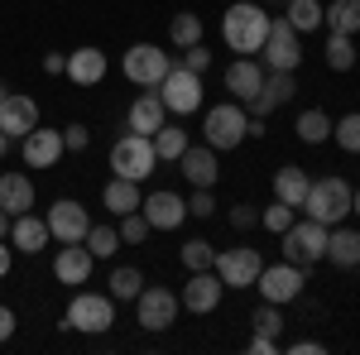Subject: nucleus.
<instances>
[{"label":"nucleus","mask_w":360,"mask_h":355,"mask_svg":"<svg viewBox=\"0 0 360 355\" xmlns=\"http://www.w3.org/2000/svg\"><path fill=\"white\" fill-rule=\"evenodd\" d=\"M221 34H226V44H231L236 53L255 58V53H259V44H264V34H269V15H264L255 0L231 5V10H226V20H221Z\"/></svg>","instance_id":"f257e3e1"},{"label":"nucleus","mask_w":360,"mask_h":355,"mask_svg":"<svg viewBox=\"0 0 360 355\" xmlns=\"http://www.w3.org/2000/svg\"><path fill=\"white\" fill-rule=\"evenodd\" d=\"M351 183L346 178H317L312 188H307V202L303 212L312 221H322V226H336V221H346V212H351Z\"/></svg>","instance_id":"f03ea898"},{"label":"nucleus","mask_w":360,"mask_h":355,"mask_svg":"<svg viewBox=\"0 0 360 355\" xmlns=\"http://www.w3.org/2000/svg\"><path fill=\"white\" fill-rule=\"evenodd\" d=\"M154 164H159V154H154V135H120L111 144V168L115 178H130V183H139V178H149L154 173Z\"/></svg>","instance_id":"7ed1b4c3"},{"label":"nucleus","mask_w":360,"mask_h":355,"mask_svg":"<svg viewBox=\"0 0 360 355\" xmlns=\"http://www.w3.org/2000/svg\"><path fill=\"white\" fill-rule=\"evenodd\" d=\"M283 259L298 264V269H312L317 259H327V226L322 221H293L283 231Z\"/></svg>","instance_id":"20e7f679"},{"label":"nucleus","mask_w":360,"mask_h":355,"mask_svg":"<svg viewBox=\"0 0 360 355\" xmlns=\"http://www.w3.org/2000/svg\"><path fill=\"white\" fill-rule=\"evenodd\" d=\"M259 58H264L269 72H293V67L303 63L298 29L288 25V20H269V34H264V44H259Z\"/></svg>","instance_id":"39448f33"},{"label":"nucleus","mask_w":360,"mask_h":355,"mask_svg":"<svg viewBox=\"0 0 360 355\" xmlns=\"http://www.w3.org/2000/svg\"><path fill=\"white\" fill-rule=\"evenodd\" d=\"M111 322H115V307L106 293H77V298L68 302V317H63V327L86 331V336H101Z\"/></svg>","instance_id":"423d86ee"},{"label":"nucleus","mask_w":360,"mask_h":355,"mask_svg":"<svg viewBox=\"0 0 360 355\" xmlns=\"http://www.w3.org/2000/svg\"><path fill=\"white\" fill-rule=\"evenodd\" d=\"M245 110L236 106V101H221V106L207 110V120H202V130H207V144L212 149H236L240 139H245Z\"/></svg>","instance_id":"0eeeda50"},{"label":"nucleus","mask_w":360,"mask_h":355,"mask_svg":"<svg viewBox=\"0 0 360 355\" xmlns=\"http://www.w3.org/2000/svg\"><path fill=\"white\" fill-rule=\"evenodd\" d=\"M159 96H164V106L173 110V115H193V110L202 106V77L173 63V67H168V77L159 82Z\"/></svg>","instance_id":"6e6552de"},{"label":"nucleus","mask_w":360,"mask_h":355,"mask_svg":"<svg viewBox=\"0 0 360 355\" xmlns=\"http://www.w3.org/2000/svg\"><path fill=\"white\" fill-rule=\"evenodd\" d=\"M120 67H125V77L135 86H154V91H159V82L168 77L173 63H168V53H159L154 44H135V49H125V63H120Z\"/></svg>","instance_id":"1a4fd4ad"},{"label":"nucleus","mask_w":360,"mask_h":355,"mask_svg":"<svg viewBox=\"0 0 360 355\" xmlns=\"http://www.w3.org/2000/svg\"><path fill=\"white\" fill-rule=\"evenodd\" d=\"M303 283H307V269H298V264H274V269H259V278H255V288L264 293V302H293L298 293H303Z\"/></svg>","instance_id":"9d476101"},{"label":"nucleus","mask_w":360,"mask_h":355,"mask_svg":"<svg viewBox=\"0 0 360 355\" xmlns=\"http://www.w3.org/2000/svg\"><path fill=\"white\" fill-rule=\"evenodd\" d=\"M178 307H183V302L173 298L168 288H139L135 317H139V327H144V331H168L173 322H178Z\"/></svg>","instance_id":"9b49d317"},{"label":"nucleus","mask_w":360,"mask_h":355,"mask_svg":"<svg viewBox=\"0 0 360 355\" xmlns=\"http://www.w3.org/2000/svg\"><path fill=\"white\" fill-rule=\"evenodd\" d=\"M44 221H49L53 240H63V245H77V240H86V231H91V217H86V207H82V202H72V197L53 202Z\"/></svg>","instance_id":"f8f14e48"},{"label":"nucleus","mask_w":360,"mask_h":355,"mask_svg":"<svg viewBox=\"0 0 360 355\" xmlns=\"http://www.w3.org/2000/svg\"><path fill=\"white\" fill-rule=\"evenodd\" d=\"M217 278L221 283H231V288H255V278H259V269H264V259L255 254L250 245H240V250H226V254H217Z\"/></svg>","instance_id":"ddd939ff"},{"label":"nucleus","mask_w":360,"mask_h":355,"mask_svg":"<svg viewBox=\"0 0 360 355\" xmlns=\"http://www.w3.org/2000/svg\"><path fill=\"white\" fill-rule=\"evenodd\" d=\"M221 278H217V269H197L193 278H188V288H183V307L188 312H197V317H207V312H217L221 307Z\"/></svg>","instance_id":"4468645a"},{"label":"nucleus","mask_w":360,"mask_h":355,"mask_svg":"<svg viewBox=\"0 0 360 355\" xmlns=\"http://www.w3.org/2000/svg\"><path fill=\"white\" fill-rule=\"evenodd\" d=\"M139 207H144V221H149L154 231H178V226L188 221V202H183L178 192H154V197H144Z\"/></svg>","instance_id":"2eb2a0df"},{"label":"nucleus","mask_w":360,"mask_h":355,"mask_svg":"<svg viewBox=\"0 0 360 355\" xmlns=\"http://www.w3.org/2000/svg\"><path fill=\"white\" fill-rule=\"evenodd\" d=\"M91 264H96V254L77 240V245H63V250H58L53 273H58V283H72V288H77V283H86V278H91Z\"/></svg>","instance_id":"dca6fc26"},{"label":"nucleus","mask_w":360,"mask_h":355,"mask_svg":"<svg viewBox=\"0 0 360 355\" xmlns=\"http://www.w3.org/2000/svg\"><path fill=\"white\" fill-rule=\"evenodd\" d=\"M259 86H264V63H259V58H240V63L226 67V91H231V101H250Z\"/></svg>","instance_id":"f3484780"},{"label":"nucleus","mask_w":360,"mask_h":355,"mask_svg":"<svg viewBox=\"0 0 360 355\" xmlns=\"http://www.w3.org/2000/svg\"><path fill=\"white\" fill-rule=\"evenodd\" d=\"M164 115H168L164 96L149 86V91H139L135 101H130V115H125V120H130V130H135V135H154V130L164 125Z\"/></svg>","instance_id":"a211bd4d"},{"label":"nucleus","mask_w":360,"mask_h":355,"mask_svg":"<svg viewBox=\"0 0 360 355\" xmlns=\"http://www.w3.org/2000/svg\"><path fill=\"white\" fill-rule=\"evenodd\" d=\"M34 125H39V106H34L29 96H5V101H0V130L10 139H25Z\"/></svg>","instance_id":"6ab92c4d"},{"label":"nucleus","mask_w":360,"mask_h":355,"mask_svg":"<svg viewBox=\"0 0 360 355\" xmlns=\"http://www.w3.org/2000/svg\"><path fill=\"white\" fill-rule=\"evenodd\" d=\"M25 159L34 168H53L58 159H63V130H29L25 135Z\"/></svg>","instance_id":"aec40b11"},{"label":"nucleus","mask_w":360,"mask_h":355,"mask_svg":"<svg viewBox=\"0 0 360 355\" xmlns=\"http://www.w3.org/2000/svg\"><path fill=\"white\" fill-rule=\"evenodd\" d=\"M0 212H10V217L34 212V183L25 173H0Z\"/></svg>","instance_id":"412c9836"},{"label":"nucleus","mask_w":360,"mask_h":355,"mask_svg":"<svg viewBox=\"0 0 360 355\" xmlns=\"http://www.w3.org/2000/svg\"><path fill=\"white\" fill-rule=\"evenodd\" d=\"M178 168H183V178L193 183V188H212L217 183V149L207 144V149H183L178 154Z\"/></svg>","instance_id":"4be33fe9"},{"label":"nucleus","mask_w":360,"mask_h":355,"mask_svg":"<svg viewBox=\"0 0 360 355\" xmlns=\"http://www.w3.org/2000/svg\"><path fill=\"white\" fill-rule=\"evenodd\" d=\"M10 240H15V250H25V254H39V250L53 240V231H49V221L25 212V217H15V226H10Z\"/></svg>","instance_id":"5701e85b"},{"label":"nucleus","mask_w":360,"mask_h":355,"mask_svg":"<svg viewBox=\"0 0 360 355\" xmlns=\"http://www.w3.org/2000/svg\"><path fill=\"white\" fill-rule=\"evenodd\" d=\"M68 77L77 86H96L106 77V53H101V49H77V53H68Z\"/></svg>","instance_id":"b1692460"},{"label":"nucleus","mask_w":360,"mask_h":355,"mask_svg":"<svg viewBox=\"0 0 360 355\" xmlns=\"http://www.w3.org/2000/svg\"><path fill=\"white\" fill-rule=\"evenodd\" d=\"M327 259L336 269H360V231H332L327 226Z\"/></svg>","instance_id":"393cba45"},{"label":"nucleus","mask_w":360,"mask_h":355,"mask_svg":"<svg viewBox=\"0 0 360 355\" xmlns=\"http://www.w3.org/2000/svg\"><path fill=\"white\" fill-rule=\"evenodd\" d=\"M307 188H312V178H307L303 168H278V178H274V197L278 202H288V207H293V212H298V207H303L307 202Z\"/></svg>","instance_id":"a878e982"},{"label":"nucleus","mask_w":360,"mask_h":355,"mask_svg":"<svg viewBox=\"0 0 360 355\" xmlns=\"http://www.w3.org/2000/svg\"><path fill=\"white\" fill-rule=\"evenodd\" d=\"M101 202H106L111 217H125V212H135L144 197H139V183H130V178H111L106 192H101Z\"/></svg>","instance_id":"bb28decb"},{"label":"nucleus","mask_w":360,"mask_h":355,"mask_svg":"<svg viewBox=\"0 0 360 355\" xmlns=\"http://www.w3.org/2000/svg\"><path fill=\"white\" fill-rule=\"evenodd\" d=\"M322 25L332 34H356L360 29V0H332V10H322Z\"/></svg>","instance_id":"cd10ccee"},{"label":"nucleus","mask_w":360,"mask_h":355,"mask_svg":"<svg viewBox=\"0 0 360 355\" xmlns=\"http://www.w3.org/2000/svg\"><path fill=\"white\" fill-rule=\"evenodd\" d=\"M283 20L298 29V34H312V29L322 25V5H317V0H288Z\"/></svg>","instance_id":"c85d7f7f"},{"label":"nucleus","mask_w":360,"mask_h":355,"mask_svg":"<svg viewBox=\"0 0 360 355\" xmlns=\"http://www.w3.org/2000/svg\"><path fill=\"white\" fill-rule=\"evenodd\" d=\"M168 39H173L178 49H193V44H202V20H197L193 10L173 15V25H168Z\"/></svg>","instance_id":"c756f323"},{"label":"nucleus","mask_w":360,"mask_h":355,"mask_svg":"<svg viewBox=\"0 0 360 355\" xmlns=\"http://www.w3.org/2000/svg\"><path fill=\"white\" fill-rule=\"evenodd\" d=\"M293 130H298V139H303V144H322V139L332 135V120H327V110H303Z\"/></svg>","instance_id":"7c9ffc66"},{"label":"nucleus","mask_w":360,"mask_h":355,"mask_svg":"<svg viewBox=\"0 0 360 355\" xmlns=\"http://www.w3.org/2000/svg\"><path fill=\"white\" fill-rule=\"evenodd\" d=\"M86 250H91V254H96V259H111L115 250L125 245V240H120V231H115V226H91V231H86V240H82Z\"/></svg>","instance_id":"2f4dec72"},{"label":"nucleus","mask_w":360,"mask_h":355,"mask_svg":"<svg viewBox=\"0 0 360 355\" xmlns=\"http://www.w3.org/2000/svg\"><path fill=\"white\" fill-rule=\"evenodd\" d=\"M327 67H332V72H351V67H356L351 34H332V39H327Z\"/></svg>","instance_id":"473e14b6"},{"label":"nucleus","mask_w":360,"mask_h":355,"mask_svg":"<svg viewBox=\"0 0 360 355\" xmlns=\"http://www.w3.org/2000/svg\"><path fill=\"white\" fill-rule=\"evenodd\" d=\"M178 259H183L188 273H197V269H212V264H217V250L207 245V240H188V245L178 250Z\"/></svg>","instance_id":"72a5a7b5"},{"label":"nucleus","mask_w":360,"mask_h":355,"mask_svg":"<svg viewBox=\"0 0 360 355\" xmlns=\"http://www.w3.org/2000/svg\"><path fill=\"white\" fill-rule=\"evenodd\" d=\"M139 288H144V273H139L135 264H120V269L111 273V293H115V298H130V302H135Z\"/></svg>","instance_id":"f704fd0d"},{"label":"nucleus","mask_w":360,"mask_h":355,"mask_svg":"<svg viewBox=\"0 0 360 355\" xmlns=\"http://www.w3.org/2000/svg\"><path fill=\"white\" fill-rule=\"evenodd\" d=\"M332 135H336V144H341L346 154H360V110L341 115V120L332 125Z\"/></svg>","instance_id":"c9c22d12"},{"label":"nucleus","mask_w":360,"mask_h":355,"mask_svg":"<svg viewBox=\"0 0 360 355\" xmlns=\"http://www.w3.org/2000/svg\"><path fill=\"white\" fill-rule=\"evenodd\" d=\"M183 149H188V135H183V130H168V125L154 130V154H159V159H178Z\"/></svg>","instance_id":"e433bc0d"},{"label":"nucleus","mask_w":360,"mask_h":355,"mask_svg":"<svg viewBox=\"0 0 360 355\" xmlns=\"http://www.w3.org/2000/svg\"><path fill=\"white\" fill-rule=\"evenodd\" d=\"M115 231H120V240H125V245H139V240H149V231H154V226L144 221V212H125Z\"/></svg>","instance_id":"4c0bfd02"},{"label":"nucleus","mask_w":360,"mask_h":355,"mask_svg":"<svg viewBox=\"0 0 360 355\" xmlns=\"http://www.w3.org/2000/svg\"><path fill=\"white\" fill-rule=\"evenodd\" d=\"M250 322H255V331H264V336H274L283 331V317H278V302H259L255 312H250Z\"/></svg>","instance_id":"58836bf2"},{"label":"nucleus","mask_w":360,"mask_h":355,"mask_svg":"<svg viewBox=\"0 0 360 355\" xmlns=\"http://www.w3.org/2000/svg\"><path fill=\"white\" fill-rule=\"evenodd\" d=\"M259 221H264V226H269L274 235H283V231L293 226V207H288V202H278V197H274V207H264V212H259Z\"/></svg>","instance_id":"ea45409f"},{"label":"nucleus","mask_w":360,"mask_h":355,"mask_svg":"<svg viewBox=\"0 0 360 355\" xmlns=\"http://www.w3.org/2000/svg\"><path fill=\"white\" fill-rule=\"evenodd\" d=\"M178 67H188V72H197V77H202V72L212 67V53H207L202 44H193V49H183V63H178Z\"/></svg>","instance_id":"a19ab883"},{"label":"nucleus","mask_w":360,"mask_h":355,"mask_svg":"<svg viewBox=\"0 0 360 355\" xmlns=\"http://www.w3.org/2000/svg\"><path fill=\"white\" fill-rule=\"evenodd\" d=\"M188 212H193V217H212V212H217V197H212V188H197L193 202H188Z\"/></svg>","instance_id":"79ce46f5"},{"label":"nucleus","mask_w":360,"mask_h":355,"mask_svg":"<svg viewBox=\"0 0 360 355\" xmlns=\"http://www.w3.org/2000/svg\"><path fill=\"white\" fill-rule=\"evenodd\" d=\"M86 144H91V130L86 125H68L63 130V149H86Z\"/></svg>","instance_id":"37998d69"},{"label":"nucleus","mask_w":360,"mask_h":355,"mask_svg":"<svg viewBox=\"0 0 360 355\" xmlns=\"http://www.w3.org/2000/svg\"><path fill=\"white\" fill-rule=\"evenodd\" d=\"M231 226L236 231H250V226H259V212L255 207H231Z\"/></svg>","instance_id":"c03bdc74"},{"label":"nucleus","mask_w":360,"mask_h":355,"mask_svg":"<svg viewBox=\"0 0 360 355\" xmlns=\"http://www.w3.org/2000/svg\"><path fill=\"white\" fill-rule=\"evenodd\" d=\"M10 336H15V312L0 302V341H10Z\"/></svg>","instance_id":"a18cd8bd"},{"label":"nucleus","mask_w":360,"mask_h":355,"mask_svg":"<svg viewBox=\"0 0 360 355\" xmlns=\"http://www.w3.org/2000/svg\"><path fill=\"white\" fill-rule=\"evenodd\" d=\"M250 351H255V355H274V336H264V331H259V336L250 341Z\"/></svg>","instance_id":"49530a36"},{"label":"nucleus","mask_w":360,"mask_h":355,"mask_svg":"<svg viewBox=\"0 0 360 355\" xmlns=\"http://www.w3.org/2000/svg\"><path fill=\"white\" fill-rule=\"evenodd\" d=\"M44 72H68V58H63V53H49V58H44Z\"/></svg>","instance_id":"de8ad7c7"},{"label":"nucleus","mask_w":360,"mask_h":355,"mask_svg":"<svg viewBox=\"0 0 360 355\" xmlns=\"http://www.w3.org/2000/svg\"><path fill=\"white\" fill-rule=\"evenodd\" d=\"M293 355H322V341H298Z\"/></svg>","instance_id":"09e8293b"},{"label":"nucleus","mask_w":360,"mask_h":355,"mask_svg":"<svg viewBox=\"0 0 360 355\" xmlns=\"http://www.w3.org/2000/svg\"><path fill=\"white\" fill-rule=\"evenodd\" d=\"M10 226H15V217H10V212H0V240H10Z\"/></svg>","instance_id":"8fccbe9b"},{"label":"nucleus","mask_w":360,"mask_h":355,"mask_svg":"<svg viewBox=\"0 0 360 355\" xmlns=\"http://www.w3.org/2000/svg\"><path fill=\"white\" fill-rule=\"evenodd\" d=\"M5 273H10V245L0 240V278H5Z\"/></svg>","instance_id":"3c124183"},{"label":"nucleus","mask_w":360,"mask_h":355,"mask_svg":"<svg viewBox=\"0 0 360 355\" xmlns=\"http://www.w3.org/2000/svg\"><path fill=\"white\" fill-rule=\"evenodd\" d=\"M351 212H356V217H360V188L351 192Z\"/></svg>","instance_id":"603ef678"},{"label":"nucleus","mask_w":360,"mask_h":355,"mask_svg":"<svg viewBox=\"0 0 360 355\" xmlns=\"http://www.w3.org/2000/svg\"><path fill=\"white\" fill-rule=\"evenodd\" d=\"M5 149H10V135H5V130H0V159H5Z\"/></svg>","instance_id":"864d4df0"},{"label":"nucleus","mask_w":360,"mask_h":355,"mask_svg":"<svg viewBox=\"0 0 360 355\" xmlns=\"http://www.w3.org/2000/svg\"><path fill=\"white\" fill-rule=\"evenodd\" d=\"M5 96H10V91H5V82H0V101H5Z\"/></svg>","instance_id":"5fc2aeb1"},{"label":"nucleus","mask_w":360,"mask_h":355,"mask_svg":"<svg viewBox=\"0 0 360 355\" xmlns=\"http://www.w3.org/2000/svg\"><path fill=\"white\" fill-rule=\"evenodd\" d=\"M269 5H274V0H269Z\"/></svg>","instance_id":"6e6d98bb"}]
</instances>
